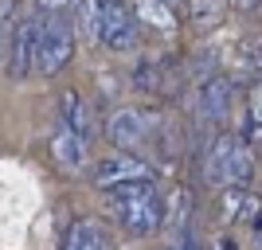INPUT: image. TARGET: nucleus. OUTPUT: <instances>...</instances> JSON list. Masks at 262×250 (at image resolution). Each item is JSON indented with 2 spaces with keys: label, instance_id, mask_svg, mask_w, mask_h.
<instances>
[{
  "label": "nucleus",
  "instance_id": "1",
  "mask_svg": "<svg viewBox=\"0 0 262 250\" xmlns=\"http://www.w3.org/2000/svg\"><path fill=\"white\" fill-rule=\"evenodd\" d=\"M110 141L118 145V152H133V156H145L153 149H168L172 145V125L164 113L157 109H141V106H121L110 113L106 121Z\"/></svg>",
  "mask_w": 262,
  "mask_h": 250
},
{
  "label": "nucleus",
  "instance_id": "2",
  "mask_svg": "<svg viewBox=\"0 0 262 250\" xmlns=\"http://www.w3.org/2000/svg\"><path fill=\"white\" fill-rule=\"evenodd\" d=\"M254 176V149L235 133H219L211 137L208 152H204V180L219 192L227 188H247Z\"/></svg>",
  "mask_w": 262,
  "mask_h": 250
},
{
  "label": "nucleus",
  "instance_id": "3",
  "mask_svg": "<svg viewBox=\"0 0 262 250\" xmlns=\"http://www.w3.org/2000/svg\"><path fill=\"white\" fill-rule=\"evenodd\" d=\"M110 211L121 223V231H129L137 239L157 235L164 227V199L157 192V180L153 184H129V188L110 192Z\"/></svg>",
  "mask_w": 262,
  "mask_h": 250
},
{
  "label": "nucleus",
  "instance_id": "4",
  "mask_svg": "<svg viewBox=\"0 0 262 250\" xmlns=\"http://www.w3.org/2000/svg\"><path fill=\"white\" fill-rule=\"evenodd\" d=\"M86 24L106 51H129L137 43V12L125 0H86Z\"/></svg>",
  "mask_w": 262,
  "mask_h": 250
},
{
  "label": "nucleus",
  "instance_id": "5",
  "mask_svg": "<svg viewBox=\"0 0 262 250\" xmlns=\"http://www.w3.org/2000/svg\"><path fill=\"white\" fill-rule=\"evenodd\" d=\"M75 55V20L71 12H43L39 16V63L35 75H59Z\"/></svg>",
  "mask_w": 262,
  "mask_h": 250
},
{
  "label": "nucleus",
  "instance_id": "6",
  "mask_svg": "<svg viewBox=\"0 0 262 250\" xmlns=\"http://www.w3.org/2000/svg\"><path fill=\"white\" fill-rule=\"evenodd\" d=\"M231 106H235V78H231V75H223V71H208V75L196 78V86H192V113H196L204 125L227 121Z\"/></svg>",
  "mask_w": 262,
  "mask_h": 250
},
{
  "label": "nucleus",
  "instance_id": "7",
  "mask_svg": "<svg viewBox=\"0 0 262 250\" xmlns=\"http://www.w3.org/2000/svg\"><path fill=\"white\" fill-rule=\"evenodd\" d=\"M90 180H94V188H102V192H118V188H129V184H153L157 172H153V164L145 161V156H133V152H106V156L94 164Z\"/></svg>",
  "mask_w": 262,
  "mask_h": 250
},
{
  "label": "nucleus",
  "instance_id": "8",
  "mask_svg": "<svg viewBox=\"0 0 262 250\" xmlns=\"http://www.w3.org/2000/svg\"><path fill=\"white\" fill-rule=\"evenodd\" d=\"M133 86L153 98H176L184 90V66L172 55H153L133 71Z\"/></svg>",
  "mask_w": 262,
  "mask_h": 250
},
{
  "label": "nucleus",
  "instance_id": "9",
  "mask_svg": "<svg viewBox=\"0 0 262 250\" xmlns=\"http://www.w3.org/2000/svg\"><path fill=\"white\" fill-rule=\"evenodd\" d=\"M90 137H82V133H75L71 125H55V133H51V161H55V168L63 176H78V172H86L90 168Z\"/></svg>",
  "mask_w": 262,
  "mask_h": 250
},
{
  "label": "nucleus",
  "instance_id": "10",
  "mask_svg": "<svg viewBox=\"0 0 262 250\" xmlns=\"http://www.w3.org/2000/svg\"><path fill=\"white\" fill-rule=\"evenodd\" d=\"M35 63H39V16H24L8 47V71L12 78H28L35 75Z\"/></svg>",
  "mask_w": 262,
  "mask_h": 250
},
{
  "label": "nucleus",
  "instance_id": "11",
  "mask_svg": "<svg viewBox=\"0 0 262 250\" xmlns=\"http://www.w3.org/2000/svg\"><path fill=\"white\" fill-rule=\"evenodd\" d=\"M59 250H110V231H106V223H102V219H90V215L75 219V223L67 227L63 246H59Z\"/></svg>",
  "mask_w": 262,
  "mask_h": 250
},
{
  "label": "nucleus",
  "instance_id": "12",
  "mask_svg": "<svg viewBox=\"0 0 262 250\" xmlns=\"http://www.w3.org/2000/svg\"><path fill=\"white\" fill-rule=\"evenodd\" d=\"M188 219H192V196H188V188H176L172 196L164 199V231H168V242L192 235Z\"/></svg>",
  "mask_w": 262,
  "mask_h": 250
},
{
  "label": "nucleus",
  "instance_id": "13",
  "mask_svg": "<svg viewBox=\"0 0 262 250\" xmlns=\"http://www.w3.org/2000/svg\"><path fill=\"white\" fill-rule=\"evenodd\" d=\"M235 75L239 78H262V35H247L235 47Z\"/></svg>",
  "mask_w": 262,
  "mask_h": 250
},
{
  "label": "nucleus",
  "instance_id": "14",
  "mask_svg": "<svg viewBox=\"0 0 262 250\" xmlns=\"http://www.w3.org/2000/svg\"><path fill=\"white\" fill-rule=\"evenodd\" d=\"M227 4L231 0H192V32L208 35L227 20Z\"/></svg>",
  "mask_w": 262,
  "mask_h": 250
},
{
  "label": "nucleus",
  "instance_id": "15",
  "mask_svg": "<svg viewBox=\"0 0 262 250\" xmlns=\"http://www.w3.org/2000/svg\"><path fill=\"white\" fill-rule=\"evenodd\" d=\"M59 121H63V125H71L75 133H82V137H90V129H94L90 109L82 106V98H78V94H63V98H59Z\"/></svg>",
  "mask_w": 262,
  "mask_h": 250
},
{
  "label": "nucleus",
  "instance_id": "16",
  "mask_svg": "<svg viewBox=\"0 0 262 250\" xmlns=\"http://www.w3.org/2000/svg\"><path fill=\"white\" fill-rule=\"evenodd\" d=\"M16 0H0V59L8 63V47H12V35H16Z\"/></svg>",
  "mask_w": 262,
  "mask_h": 250
},
{
  "label": "nucleus",
  "instance_id": "17",
  "mask_svg": "<svg viewBox=\"0 0 262 250\" xmlns=\"http://www.w3.org/2000/svg\"><path fill=\"white\" fill-rule=\"evenodd\" d=\"M251 129H262V78L251 86Z\"/></svg>",
  "mask_w": 262,
  "mask_h": 250
},
{
  "label": "nucleus",
  "instance_id": "18",
  "mask_svg": "<svg viewBox=\"0 0 262 250\" xmlns=\"http://www.w3.org/2000/svg\"><path fill=\"white\" fill-rule=\"evenodd\" d=\"M164 250H204V246H200V239H196V235H188V239H176V242H168Z\"/></svg>",
  "mask_w": 262,
  "mask_h": 250
},
{
  "label": "nucleus",
  "instance_id": "19",
  "mask_svg": "<svg viewBox=\"0 0 262 250\" xmlns=\"http://www.w3.org/2000/svg\"><path fill=\"white\" fill-rule=\"evenodd\" d=\"M71 4H75V0H39L43 12H71Z\"/></svg>",
  "mask_w": 262,
  "mask_h": 250
},
{
  "label": "nucleus",
  "instance_id": "20",
  "mask_svg": "<svg viewBox=\"0 0 262 250\" xmlns=\"http://www.w3.org/2000/svg\"><path fill=\"white\" fill-rule=\"evenodd\" d=\"M258 4H262V0H231V8H235V12H254Z\"/></svg>",
  "mask_w": 262,
  "mask_h": 250
},
{
  "label": "nucleus",
  "instance_id": "21",
  "mask_svg": "<svg viewBox=\"0 0 262 250\" xmlns=\"http://www.w3.org/2000/svg\"><path fill=\"white\" fill-rule=\"evenodd\" d=\"M215 250H231V246H227V242H219V246H215Z\"/></svg>",
  "mask_w": 262,
  "mask_h": 250
},
{
  "label": "nucleus",
  "instance_id": "22",
  "mask_svg": "<svg viewBox=\"0 0 262 250\" xmlns=\"http://www.w3.org/2000/svg\"><path fill=\"white\" fill-rule=\"evenodd\" d=\"M258 250H262V231H258Z\"/></svg>",
  "mask_w": 262,
  "mask_h": 250
},
{
  "label": "nucleus",
  "instance_id": "23",
  "mask_svg": "<svg viewBox=\"0 0 262 250\" xmlns=\"http://www.w3.org/2000/svg\"><path fill=\"white\" fill-rule=\"evenodd\" d=\"M164 4H176V0H164Z\"/></svg>",
  "mask_w": 262,
  "mask_h": 250
}]
</instances>
